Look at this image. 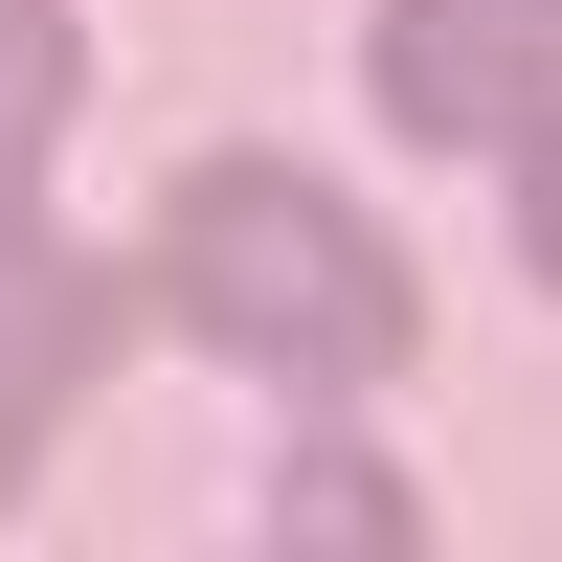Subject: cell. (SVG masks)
<instances>
[{
  "mask_svg": "<svg viewBox=\"0 0 562 562\" xmlns=\"http://www.w3.org/2000/svg\"><path fill=\"white\" fill-rule=\"evenodd\" d=\"M23 450H45V383H0V495H23Z\"/></svg>",
  "mask_w": 562,
  "mask_h": 562,
  "instance_id": "obj_6",
  "label": "cell"
},
{
  "mask_svg": "<svg viewBox=\"0 0 562 562\" xmlns=\"http://www.w3.org/2000/svg\"><path fill=\"white\" fill-rule=\"evenodd\" d=\"M90 113V45L45 23V0H0V225H23V180H45V135Z\"/></svg>",
  "mask_w": 562,
  "mask_h": 562,
  "instance_id": "obj_4",
  "label": "cell"
},
{
  "mask_svg": "<svg viewBox=\"0 0 562 562\" xmlns=\"http://www.w3.org/2000/svg\"><path fill=\"white\" fill-rule=\"evenodd\" d=\"M518 270L562 293V135H518Z\"/></svg>",
  "mask_w": 562,
  "mask_h": 562,
  "instance_id": "obj_5",
  "label": "cell"
},
{
  "mask_svg": "<svg viewBox=\"0 0 562 562\" xmlns=\"http://www.w3.org/2000/svg\"><path fill=\"white\" fill-rule=\"evenodd\" d=\"M248 540H270V562H405V540H428V495H405L383 450H338V428H315V450H270Z\"/></svg>",
  "mask_w": 562,
  "mask_h": 562,
  "instance_id": "obj_3",
  "label": "cell"
},
{
  "mask_svg": "<svg viewBox=\"0 0 562 562\" xmlns=\"http://www.w3.org/2000/svg\"><path fill=\"white\" fill-rule=\"evenodd\" d=\"M360 68H383L405 135H450V158H518L562 113V0H383L360 23Z\"/></svg>",
  "mask_w": 562,
  "mask_h": 562,
  "instance_id": "obj_2",
  "label": "cell"
},
{
  "mask_svg": "<svg viewBox=\"0 0 562 562\" xmlns=\"http://www.w3.org/2000/svg\"><path fill=\"white\" fill-rule=\"evenodd\" d=\"M158 315L203 360H248V383H383L405 338H428V293H405V248L338 203L315 158H180L158 203Z\"/></svg>",
  "mask_w": 562,
  "mask_h": 562,
  "instance_id": "obj_1",
  "label": "cell"
}]
</instances>
